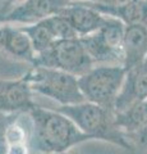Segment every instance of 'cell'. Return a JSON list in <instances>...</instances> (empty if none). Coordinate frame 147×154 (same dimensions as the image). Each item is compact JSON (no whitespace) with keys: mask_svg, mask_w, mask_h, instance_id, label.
<instances>
[{"mask_svg":"<svg viewBox=\"0 0 147 154\" xmlns=\"http://www.w3.org/2000/svg\"><path fill=\"white\" fill-rule=\"evenodd\" d=\"M28 116L32 125V149L42 154L65 153L92 140L69 117L56 109H45L36 104Z\"/></svg>","mask_w":147,"mask_h":154,"instance_id":"1","label":"cell"},{"mask_svg":"<svg viewBox=\"0 0 147 154\" xmlns=\"http://www.w3.org/2000/svg\"><path fill=\"white\" fill-rule=\"evenodd\" d=\"M56 110L69 117L81 131L92 137V140L106 141L125 150H134L127 135L116 126L115 109L86 100L78 104L60 105Z\"/></svg>","mask_w":147,"mask_h":154,"instance_id":"2","label":"cell"},{"mask_svg":"<svg viewBox=\"0 0 147 154\" xmlns=\"http://www.w3.org/2000/svg\"><path fill=\"white\" fill-rule=\"evenodd\" d=\"M23 76L35 94L53 99L60 105L86 102L79 89L78 77L72 73L44 66H31Z\"/></svg>","mask_w":147,"mask_h":154,"instance_id":"3","label":"cell"},{"mask_svg":"<svg viewBox=\"0 0 147 154\" xmlns=\"http://www.w3.org/2000/svg\"><path fill=\"white\" fill-rule=\"evenodd\" d=\"M127 69L122 64L92 67L78 77L79 89L87 102L115 109L116 98L125 79Z\"/></svg>","mask_w":147,"mask_h":154,"instance_id":"4","label":"cell"},{"mask_svg":"<svg viewBox=\"0 0 147 154\" xmlns=\"http://www.w3.org/2000/svg\"><path fill=\"white\" fill-rule=\"evenodd\" d=\"M32 66H44L82 76L95 66L79 37L56 40L49 49L36 54Z\"/></svg>","mask_w":147,"mask_h":154,"instance_id":"5","label":"cell"},{"mask_svg":"<svg viewBox=\"0 0 147 154\" xmlns=\"http://www.w3.org/2000/svg\"><path fill=\"white\" fill-rule=\"evenodd\" d=\"M124 31V23L114 17H109L106 23L98 31L81 36L79 38L95 64H122Z\"/></svg>","mask_w":147,"mask_h":154,"instance_id":"6","label":"cell"},{"mask_svg":"<svg viewBox=\"0 0 147 154\" xmlns=\"http://www.w3.org/2000/svg\"><path fill=\"white\" fill-rule=\"evenodd\" d=\"M73 0H25L4 16L0 25L5 23H21L31 25L40 22L51 16L58 14L61 9L69 5Z\"/></svg>","mask_w":147,"mask_h":154,"instance_id":"7","label":"cell"},{"mask_svg":"<svg viewBox=\"0 0 147 154\" xmlns=\"http://www.w3.org/2000/svg\"><path fill=\"white\" fill-rule=\"evenodd\" d=\"M34 94L25 76L14 80L0 79V112L30 113L36 105Z\"/></svg>","mask_w":147,"mask_h":154,"instance_id":"8","label":"cell"},{"mask_svg":"<svg viewBox=\"0 0 147 154\" xmlns=\"http://www.w3.org/2000/svg\"><path fill=\"white\" fill-rule=\"evenodd\" d=\"M58 14L67 19L79 37L98 31L109 18L91 7L86 0H73Z\"/></svg>","mask_w":147,"mask_h":154,"instance_id":"9","label":"cell"},{"mask_svg":"<svg viewBox=\"0 0 147 154\" xmlns=\"http://www.w3.org/2000/svg\"><path fill=\"white\" fill-rule=\"evenodd\" d=\"M0 53L13 60L26 62L31 66L36 59V51L27 33L21 26H9V23L0 25Z\"/></svg>","mask_w":147,"mask_h":154,"instance_id":"10","label":"cell"},{"mask_svg":"<svg viewBox=\"0 0 147 154\" xmlns=\"http://www.w3.org/2000/svg\"><path fill=\"white\" fill-rule=\"evenodd\" d=\"M147 99V59L142 64L128 69L120 93L115 102V110Z\"/></svg>","mask_w":147,"mask_h":154,"instance_id":"11","label":"cell"},{"mask_svg":"<svg viewBox=\"0 0 147 154\" xmlns=\"http://www.w3.org/2000/svg\"><path fill=\"white\" fill-rule=\"evenodd\" d=\"M147 59V26H125L123 38V60L122 66L128 71L142 64Z\"/></svg>","mask_w":147,"mask_h":154,"instance_id":"12","label":"cell"},{"mask_svg":"<svg viewBox=\"0 0 147 154\" xmlns=\"http://www.w3.org/2000/svg\"><path fill=\"white\" fill-rule=\"evenodd\" d=\"M86 2L98 12L109 17H114L128 25H146L147 26V0H136V2L124 4V5H105L98 2Z\"/></svg>","mask_w":147,"mask_h":154,"instance_id":"13","label":"cell"},{"mask_svg":"<svg viewBox=\"0 0 147 154\" xmlns=\"http://www.w3.org/2000/svg\"><path fill=\"white\" fill-rule=\"evenodd\" d=\"M115 123L128 139L142 130L147 125V99L131 104L122 110H115Z\"/></svg>","mask_w":147,"mask_h":154,"instance_id":"14","label":"cell"},{"mask_svg":"<svg viewBox=\"0 0 147 154\" xmlns=\"http://www.w3.org/2000/svg\"><path fill=\"white\" fill-rule=\"evenodd\" d=\"M21 28L30 37V41L34 46L36 54H40L46 49H49L58 40L46 19H42V21L36 23H31V25H23L21 26Z\"/></svg>","mask_w":147,"mask_h":154,"instance_id":"15","label":"cell"},{"mask_svg":"<svg viewBox=\"0 0 147 154\" xmlns=\"http://www.w3.org/2000/svg\"><path fill=\"white\" fill-rule=\"evenodd\" d=\"M47 23L50 25L51 30H53L55 37L58 40L61 38H73V37H79L77 32L74 31V28L70 26V23L60 14H55L49 18H46Z\"/></svg>","mask_w":147,"mask_h":154,"instance_id":"16","label":"cell"},{"mask_svg":"<svg viewBox=\"0 0 147 154\" xmlns=\"http://www.w3.org/2000/svg\"><path fill=\"white\" fill-rule=\"evenodd\" d=\"M129 141L132 143L134 150L137 149V150H141L147 154V125L138 132L129 136Z\"/></svg>","mask_w":147,"mask_h":154,"instance_id":"17","label":"cell"},{"mask_svg":"<svg viewBox=\"0 0 147 154\" xmlns=\"http://www.w3.org/2000/svg\"><path fill=\"white\" fill-rule=\"evenodd\" d=\"M14 113H1L0 112V154H5V148H4V132L8 122L10 121Z\"/></svg>","mask_w":147,"mask_h":154,"instance_id":"18","label":"cell"},{"mask_svg":"<svg viewBox=\"0 0 147 154\" xmlns=\"http://www.w3.org/2000/svg\"><path fill=\"white\" fill-rule=\"evenodd\" d=\"M14 4L7 2V0H0V23H1L4 16L13 8Z\"/></svg>","mask_w":147,"mask_h":154,"instance_id":"19","label":"cell"},{"mask_svg":"<svg viewBox=\"0 0 147 154\" xmlns=\"http://www.w3.org/2000/svg\"><path fill=\"white\" fill-rule=\"evenodd\" d=\"M98 3L101 4H105V5H124V4L128 3H132V2H136V0H97Z\"/></svg>","mask_w":147,"mask_h":154,"instance_id":"20","label":"cell"},{"mask_svg":"<svg viewBox=\"0 0 147 154\" xmlns=\"http://www.w3.org/2000/svg\"><path fill=\"white\" fill-rule=\"evenodd\" d=\"M53 154H74V153H70V150H69V152H65V153H53Z\"/></svg>","mask_w":147,"mask_h":154,"instance_id":"21","label":"cell"},{"mask_svg":"<svg viewBox=\"0 0 147 154\" xmlns=\"http://www.w3.org/2000/svg\"><path fill=\"white\" fill-rule=\"evenodd\" d=\"M7 2H9V3H12V4H14V3H16V2H17V0H7Z\"/></svg>","mask_w":147,"mask_h":154,"instance_id":"22","label":"cell"},{"mask_svg":"<svg viewBox=\"0 0 147 154\" xmlns=\"http://www.w3.org/2000/svg\"><path fill=\"white\" fill-rule=\"evenodd\" d=\"M88 2H97V0H88Z\"/></svg>","mask_w":147,"mask_h":154,"instance_id":"23","label":"cell"}]
</instances>
